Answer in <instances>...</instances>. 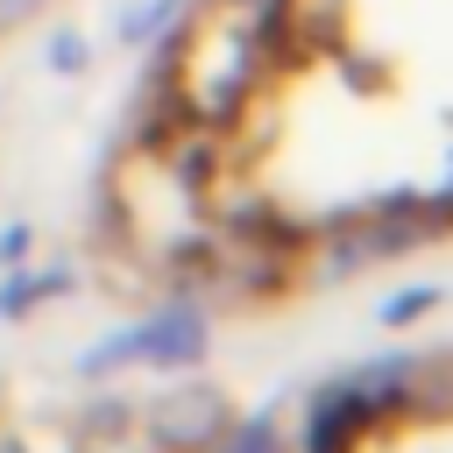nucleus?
I'll use <instances>...</instances> for the list:
<instances>
[{
    "label": "nucleus",
    "instance_id": "f257e3e1",
    "mask_svg": "<svg viewBox=\"0 0 453 453\" xmlns=\"http://www.w3.org/2000/svg\"><path fill=\"white\" fill-rule=\"evenodd\" d=\"M205 354V304L198 297H177V304H163L156 319H142V326H127V333H113L106 347H92L78 368L85 375H113V368H191Z\"/></svg>",
    "mask_w": 453,
    "mask_h": 453
},
{
    "label": "nucleus",
    "instance_id": "f03ea898",
    "mask_svg": "<svg viewBox=\"0 0 453 453\" xmlns=\"http://www.w3.org/2000/svg\"><path fill=\"white\" fill-rule=\"evenodd\" d=\"M226 425H234V411L212 382H184V389H163L142 403V439L156 453H205Z\"/></svg>",
    "mask_w": 453,
    "mask_h": 453
},
{
    "label": "nucleus",
    "instance_id": "7ed1b4c3",
    "mask_svg": "<svg viewBox=\"0 0 453 453\" xmlns=\"http://www.w3.org/2000/svg\"><path fill=\"white\" fill-rule=\"evenodd\" d=\"M375 403L354 389V382H333L311 396V418H304V453H354V439L368 432Z\"/></svg>",
    "mask_w": 453,
    "mask_h": 453
},
{
    "label": "nucleus",
    "instance_id": "20e7f679",
    "mask_svg": "<svg viewBox=\"0 0 453 453\" xmlns=\"http://www.w3.org/2000/svg\"><path fill=\"white\" fill-rule=\"evenodd\" d=\"M64 290H71L64 269H21V276L0 283V319H28L42 297H64Z\"/></svg>",
    "mask_w": 453,
    "mask_h": 453
},
{
    "label": "nucleus",
    "instance_id": "39448f33",
    "mask_svg": "<svg viewBox=\"0 0 453 453\" xmlns=\"http://www.w3.org/2000/svg\"><path fill=\"white\" fill-rule=\"evenodd\" d=\"M205 453H290V439H283V425H276V411H262V418H241V425H226Z\"/></svg>",
    "mask_w": 453,
    "mask_h": 453
},
{
    "label": "nucleus",
    "instance_id": "423d86ee",
    "mask_svg": "<svg viewBox=\"0 0 453 453\" xmlns=\"http://www.w3.org/2000/svg\"><path fill=\"white\" fill-rule=\"evenodd\" d=\"M177 14H184V0H149L142 14H127V21H120V35H127V42H142V35H156V28H170Z\"/></svg>",
    "mask_w": 453,
    "mask_h": 453
},
{
    "label": "nucleus",
    "instance_id": "0eeeda50",
    "mask_svg": "<svg viewBox=\"0 0 453 453\" xmlns=\"http://www.w3.org/2000/svg\"><path fill=\"white\" fill-rule=\"evenodd\" d=\"M432 304H439V290H411V297H389V304H382V326H403V319H425Z\"/></svg>",
    "mask_w": 453,
    "mask_h": 453
},
{
    "label": "nucleus",
    "instance_id": "6e6552de",
    "mask_svg": "<svg viewBox=\"0 0 453 453\" xmlns=\"http://www.w3.org/2000/svg\"><path fill=\"white\" fill-rule=\"evenodd\" d=\"M50 64L57 71H85V35H57L50 42Z\"/></svg>",
    "mask_w": 453,
    "mask_h": 453
},
{
    "label": "nucleus",
    "instance_id": "1a4fd4ad",
    "mask_svg": "<svg viewBox=\"0 0 453 453\" xmlns=\"http://www.w3.org/2000/svg\"><path fill=\"white\" fill-rule=\"evenodd\" d=\"M21 255H28V226H7L0 234V262H21Z\"/></svg>",
    "mask_w": 453,
    "mask_h": 453
},
{
    "label": "nucleus",
    "instance_id": "9d476101",
    "mask_svg": "<svg viewBox=\"0 0 453 453\" xmlns=\"http://www.w3.org/2000/svg\"><path fill=\"white\" fill-rule=\"evenodd\" d=\"M35 7H42V0H0V35H7V28H14V21H28V14H35Z\"/></svg>",
    "mask_w": 453,
    "mask_h": 453
},
{
    "label": "nucleus",
    "instance_id": "9b49d317",
    "mask_svg": "<svg viewBox=\"0 0 453 453\" xmlns=\"http://www.w3.org/2000/svg\"><path fill=\"white\" fill-rule=\"evenodd\" d=\"M0 453H21V446H14V439H0Z\"/></svg>",
    "mask_w": 453,
    "mask_h": 453
},
{
    "label": "nucleus",
    "instance_id": "f8f14e48",
    "mask_svg": "<svg viewBox=\"0 0 453 453\" xmlns=\"http://www.w3.org/2000/svg\"><path fill=\"white\" fill-rule=\"evenodd\" d=\"M255 7H269V14H276V7H283V0H255Z\"/></svg>",
    "mask_w": 453,
    "mask_h": 453
}]
</instances>
